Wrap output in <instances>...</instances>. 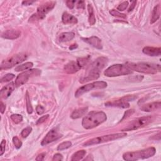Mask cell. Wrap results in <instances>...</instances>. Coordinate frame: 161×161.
<instances>
[{"mask_svg":"<svg viewBox=\"0 0 161 161\" xmlns=\"http://www.w3.org/2000/svg\"><path fill=\"white\" fill-rule=\"evenodd\" d=\"M108 59L105 57H100L89 67L86 75L80 79V83H85L90 80H96L100 77L101 71L108 63Z\"/></svg>","mask_w":161,"mask_h":161,"instance_id":"1","label":"cell"},{"mask_svg":"<svg viewBox=\"0 0 161 161\" xmlns=\"http://www.w3.org/2000/svg\"><path fill=\"white\" fill-rule=\"evenodd\" d=\"M106 119V115L103 112L92 111L84 117L82 125L85 129H92L104 122Z\"/></svg>","mask_w":161,"mask_h":161,"instance_id":"2","label":"cell"},{"mask_svg":"<svg viewBox=\"0 0 161 161\" xmlns=\"http://www.w3.org/2000/svg\"><path fill=\"white\" fill-rule=\"evenodd\" d=\"M127 65L132 71L144 74H156L160 71V65L147 62L127 63Z\"/></svg>","mask_w":161,"mask_h":161,"instance_id":"3","label":"cell"},{"mask_svg":"<svg viewBox=\"0 0 161 161\" xmlns=\"http://www.w3.org/2000/svg\"><path fill=\"white\" fill-rule=\"evenodd\" d=\"M156 152L154 147H149L146 149L126 152L123 155V158L125 160L135 161L140 159H145L153 157Z\"/></svg>","mask_w":161,"mask_h":161,"instance_id":"4","label":"cell"},{"mask_svg":"<svg viewBox=\"0 0 161 161\" xmlns=\"http://www.w3.org/2000/svg\"><path fill=\"white\" fill-rule=\"evenodd\" d=\"M132 71L127 64H115L107 68L104 74L106 77H117L130 74Z\"/></svg>","mask_w":161,"mask_h":161,"instance_id":"5","label":"cell"},{"mask_svg":"<svg viewBox=\"0 0 161 161\" xmlns=\"http://www.w3.org/2000/svg\"><path fill=\"white\" fill-rule=\"evenodd\" d=\"M56 6L55 2H47L42 5H40L37 8V13H34L33 15L30 18L29 22L35 23L40 20H43L46 15L49 12H50Z\"/></svg>","mask_w":161,"mask_h":161,"instance_id":"6","label":"cell"},{"mask_svg":"<svg viewBox=\"0 0 161 161\" xmlns=\"http://www.w3.org/2000/svg\"><path fill=\"white\" fill-rule=\"evenodd\" d=\"M127 135V134L126 133H118L110 134V135H103L101 137H96V138L92 139L91 140H89L86 142H85L83 144V145L85 147H87V146H91L94 145H98L100 143L108 142L110 141H113L115 140L124 138L126 137Z\"/></svg>","mask_w":161,"mask_h":161,"instance_id":"7","label":"cell"},{"mask_svg":"<svg viewBox=\"0 0 161 161\" xmlns=\"http://www.w3.org/2000/svg\"><path fill=\"white\" fill-rule=\"evenodd\" d=\"M28 56L25 53H20L16 55L13 56L12 57L3 61L1 64L0 69H10L15 65L20 64L27 59Z\"/></svg>","mask_w":161,"mask_h":161,"instance_id":"8","label":"cell"},{"mask_svg":"<svg viewBox=\"0 0 161 161\" xmlns=\"http://www.w3.org/2000/svg\"><path fill=\"white\" fill-rule=\"evenodd\" d=\"M154 120L153 117L151 116H143L139 118H137L132 122L127 127L122 130L123 132L125 131H132L137 130L140 128L143 127L147 125H149L150 123L152 122Z\"/></svg>","mask_w":161,"mask_h":161,"instance_id":"9","label":"cell"},{"mask_svg":"<svg viewBox=\"0 0 161 161\" xmlns=\"http://www.w3.org/2000/svg\"><path fill=\"white\" fill-rule=\"evenodd\" d=\"M107 87V83L104 81H96L92 83L84 85L82 87H80L75 93V97L78 98L84 95V93L88 92L92 89H104Z\"/></svg>","mask_w":161,"mask_h":161,"instance_id":"10","label":"cell"},{"mask_svg":"<svg viewBox=\"0 0 161 161\" xmlns=\"http://www.w3.org/2000/svg\"><path fill=\"white\" fill-rule=\"evenodd\" d=\"M40 74H41V71L37 69H30L21 73L17 76L15 80V87L18 88L22 86L23 84L27 82L31 77L34 76H39Z\"/></svg>","mask_w":161,"mask_h":161,"instance_id":"11","label":"cell"},{"mask_svg":"<svg viewBox=\"0 0 161 161\" xmlns=\"http://www.w3.org/2000/svg\"><path fill=\"white\" fill-rule=\"evenodd\" d=\"M61 137H62V134L59 133L57 128H53L47 133L45 137L42 140L41 142V145L42 146L46 145L53 141L58 140Z\"/></svg>","mask_w":161,"mask_h":161,"instance_id":"12","label":"cell"},{"mask_svg":"<svg viewBox=\"0 0 161 161\" xmlns=\"http://www.w3.org/2000/svg\"><path fill=\"white\" fill-rule=\"evenodd\" d=\"M82 40L84 42H86L87 44H89L90 45L92 46L97 49H102L103 44L101 42V40L97 37H91L89 38H82Z\"/></svg>","mask_w":161,"mask_h":161,"instance_id":"13","label":"cell"},{"mask_svg":"<svg viewBox=\"0 0 161 161\" xmlns=\"http://www.w3.org/2000/svg\"><path fill=\"white\" fill-rule=\"evenodd\" d=\"M80 69V66L77 64V61H71L65 65L64 69V71L68 74H74L78 72Z\"/></svg>","mask_w":161,"mask_h":161,"instance_id":"14","label":"cell"},{"mask_svg":"<svg viewBox=\"0 0 161 161\" xmlns=\"http://www.w3.org/2000/svg\"><path fill=\"white\" fill-rule=\"evenodd\" d=\"M15 85L13 83H10V84L3 87L1 91H0V96H1V98L3 99H6L7 98H8L11 95V94L12 93L13 90L15 89Z\"/></svg>","mask_w":161,"mask_h":161,"instance_id":"15","label":"cell"},{"mask_svg":"<svg viewBox=\"0 0 161 161\" xmlns=\"http://www.w3.org/2000/svg\"><path fill=\"white\" fill-rule=\"evenodd\" d=\"M160 106H161V103L160 101L153 102L142 106L140 107V110L145 112H151L160 109Z\"/></svg>","mask_w":161,"mask_h":161,"instance_id":"16","label":"cell"},{"mask_svg":"<svg viewBox=\"0 0 161 161\" xmlns=\"http://www.w3.org/2000/svg\"><path fill=\"white\" fill-rule=\"evenodd\" d=\"M142 52L145 54L149 56H160L161 54V49L160 47H145L143 49Z\"/></svg>","mask_w":161,"mask_h":161,"instance_id":"17","label":"cell"},{"mask_svg":"<svg viewBox=\"0 0 161 161\" xmlns=\"http://www.w3.org/2000/svg\"><path fill=\"white\" fill-rule=\"evenodd\" d=\"M21 35V32L17 30H8L2 34V37L5 39L15 40L19 38Z\"/></svg>","mask_w":161,"mask_h":161,"instance_id":"18","label":"cell"},{"mask_svg":"<svg viewBox=\"0 0 161 161\" xmlns=\"http://www.w3.org/2000/svg\"><path fill=\"white\" fill-rule=\"evenodd\" d=\"M105 105L106 106H114L122 108H127L130 107V104L128 102L125 101L122 98H120L119 100L113 101H109L106 103Z\"/></svg>","mask_w":161,"mask_h":161,"instance_id":"19","label":"cell"},{"mask_svg":"<svg viewBox=\"0 0 161 161\" xmlns=\"http://www.w3.org/2000/svg\"><path fill=\"white\" fill-rule=\"evenodd\" d=\"M62 20L64 24H76L77 23V19L68 12L63 13Z\"/></svg>","mask_w":161,"mask_h":161,"instance_id":"20","label":"cell"},{"mask_svg":"<svg viewBox=\"0 0 161 161\" xmlns=\"http://www.w3.org/2000/svg\"><path fill=\"white\" fill-rule=\"evenodd\" d=\"M75 37V34L73 32H64L60 34L59 40L61 42H67L72 40Z\"/></svg>","mask_w":161,"mask_h":161,"instance_id":"21","label":"cell"},{"mask_svg":"<svg viewBox=\"0 0 161 161\" xmlns=\"http://www.w3.org/2000/svg\"><path fill=\"white\" fill-rule=\"evenodd\" d=\"M88 107H84V108H79L73 112V113L71 115V118L73 119H77L80 117L83 116L88 112Z\"/></svg>","mask_w":161,"mask_h":161,"instance_id":"22","label":"cell"},{"mask_svg":"<svg viewBox=\"0 0 161 161\" xmlns=\"http://www.w3.org/2000/svg\"><path fill=\"white\" fill-rule=\"evenodd\" d=\"M160 5H157L154 7L153 10L151 23L153 24L155 22H156L160 18Z\"/></svg>","mask_w":161,"mask_h":161,"instance_id":"23","label":"cell"},{"mask_svg":"<svg viewBox=\"0 0 161 161\" xmlns=\"http://www.w3.org/2000/svg\"><path fill=\"white\" fill-rule=\"evenodd\" d=\"M88 10L89 13V23L90 25H94L96 23V18L95 16V13H94V10L91 5H88Z\"/></svg>","mask_w":161,"mask_h":161,"instance_id":"24","label":"cell"},{"mask_svg":"<svg viewBox=\"0 0 161 161\" xmlns=\"http://www.w3.org/2000/svg\"><path fill=\"white\" fill-rule=\"evenodd\" d=\"M86 154V151L84 150H81V151H79L76 152H75L71 158V160L73 161H79L82 160L83 159V157L85 156Z\"/></svg>","mask_w":161,"mask_h":161,"instance_id":"25","label":"cell"},{"mask_svg":"<svg viewBox=\"0 0 161 161\" xmlns=\"http://www.w3.org/2000/svg\"><path fill=\"white\" fill-rule=\"evenodd\" d=\"M33 65V64L31 62H26L23 64L20 65L18 67L15 68V71L17 72H19V71H26V70H29V69H30L31 68H32Z\"/></svg>","mask_w":161,"mask_h":161,"instance_id":"26","label":"cell"},{"mask_svg":"<svg viewBox=\"0 0 161 161\" xmlns=\"http://www.w3.org/2000/svg\"><path fill=\"white\" fill-rule=\"evenodd\" d=\"M25 100H26V110H27L28 113L31 114L33 112V108H32V104H31V102H30V98L29 94L28 91H26V92Z\"/></svg>","mask_w":161,"mask_h":161,"instance_id":"27","label":"cell"},{"mask_svg":"<svg viewBox=\"0 0 161 161\" xmlns=\"http://www.w3.org/2000/svg\"><path fill=\"white\" fill-rule=\"evenodd\" d=\"M89 60H90V57L89 56L86 57H80L77 59V62L80 66V68H83L89 63Z\"/></svg>","mask_w":161,"mask_h":161,"instance_id":"28","label":"cell"},{"mask_svg":"<svg viewBox=\"0 0 161 161\" xmlns=\"http://www.w3.org/2000/svg\"><path fill=\"white\" fill-rule=\"evenodd\" d=\"M72 145V143L69 141H66V142H64L62 143H61V144L59 145L58 147H57V150L58 151H63V150H65L67 149H69V147H71Z\"/></svg>","mask_w":161,"mask_h":161,"instance_id":"29","label":"cell"},{"mask_svg":"<svg viewBox=\"0 0 161 161\" xmlns=\"http://www.w3.org/2000/svg\"><path fill=\"white\" fill-rule=\"evenodd\" d=\"M11 119L13 122L18 124L23 121V116L19 114H13L11 115Z\"/></svg>","mask_w":161,"mask_h":161,"instance_id":"30","label":"cell"},{"mask_svg":"<svg viewBox=\"0 0 161 161\" xmlns=\"http://www.w3.org/2000/svg\"><path fill=\"white\" fill-rule=\"evenodd\" d=\"M110 14L113 16V17H119V18H127V16L125 14H123V13H121L120 12L118 11L117 10H112L110 11Z\"/></svg>","mask_w":161,"mask_h":161,"instance_id":"31","label":"cell"},{"mask_svg":"<svg viewBox=\"0 0 161 161\" xmlns=\"http://www.w3.org/2000/svg\"><path fill=\"white\" fill-rule=\"evenodd\" d=\"M15 76L13 74H7L5 76H3L1 79V83H5V82H9L10 80H13L15 78Z\"/></svg>","mask_w":161,"mask_h":161,"instance_id":"32","label":"cell"},{"mask_svg":"<svg viewBox=\"0 0 161 161\" xmlns=\"http://www.w3.org/2000/svg\"><path fill=\"white\" fill-rule=\"evenodd\" d=\"M32 127H26L22 130V132L21 133V135L23 138H26L29 135V134L32 132Z\"/></svg>","mask_w":161,"mask_h":161,"instance_id":"33","label":"cell"},{"mask_svg":"<svg viewBox=\"0 0 161 161\" xmlns=\"http://www.w3.org/2000/svg\"><path fill=\"white\" fill-rule=\"evenodd\" d=\"M13 143H14L16 148L18 149H20L22 145V142L20 141V140L17 136H15V137L13 138Z\"/></svg>","mask_w":161,"mask_h":161,"instance_id":"34","label":"cell"},{"mask_svg":"<svg viewBox=\"0 0 161 161\" xmlns=\"http://www.w3.org/2000/svg\"><path fill=\"white\" fill-rule=\"evenodd\" d=\"M128 6V2H124L122 3H121L117 8V9L120 11H124Z\"/></svg>","mask_w":161,"mask_h":161,"instance_id":"35","label":"cell"},{"mask_svg":"<svg viewBox=\"0 0 161 161\" xmlns=\"http://www.w3.org/2000/svg\"><path fill=\"white\" fill-rule=\"evenodd\" d=\"M49 115H44L42 117H40L37 122V125H39V124H41L44 122H45V121L49 118Z\"/></svg>","mask_w":161,"mask_h":161,"instance_id":"36","label":"cell"},{"mask_svg":"<svg viewBox=\"0 0 161 161\" xmlns=\"http://www.w3.org/2000/svg\"><path fill=\"white\" fill-rule=\"evenodd\" d=\"M44 111H45V109H44V107H43L42 106H41V105H38V106H37L36 112H37V113L39 115L43 114V113H44Z\"/></svg>","mask_w":161,"mask_h":161,"instance_id":"37","label":"cell"},{"mask_svg":"<svg viewBox=\"0 0 161 161\" xmlns=\"http://www.w3.org/2000/svg\"><path fill=\"white\" fill-rule=\"evenodd\" d=\"M5 148H6V140H3L2 143H1V153H0V155H3L5 151Z\"/></svg>","mask_w":161,"mask_h":161,"instance_id":"38","label":"cell"},{"mask_svg":"<svg viewBox=\"0 0 161 161\" xmlns=\"http://www.w3.org/2000/svg\"><path fill=\"white\" fill-rule=\"evenodd\" d=\"M76 3V1H67L66 2V5H67V6H68L69 9H73L74 6H75V3Z\"/></svg>","mask_w":161,"mask_h":161,"instance_id":"39","label":"cell"},{"mask_svg":"<svg viewBox=\"0 0 161 161\" xmlns=\"http://www.w3.org/2000/svg\"><path fill=\"white\" fill-rule=\"evenodd\" d=\"M63 157L61 154H56L53 155V157L52 159V160L53 161H59V160H62Z\"/></svg>","mask_w":161,"mask_h":161,"instance_id":"40","label":"cell"},{"mask_svg":"<svg viewBox=\"0 0 161 161\" xmlns=\"http://www.w3.org/2000/svg\"><path fill=\"white\" fill-rule=\"evenodd\" d=\"M133 113H134V110H128V111H127V112L125 113V115H124V117H123L122 121L124 119H125V118H128V117H129V116H130V115H132Z\"/></svg>","mask_w":161,"mask_h":161,"instance_id":"41","label":"cell"},{"mask_svg":"<svg viewBox=\"0 0 161 161\" xmlns=\"http://www.w3.org/2000/svg\"><path fill=\"white\" fill-rule=\"evenodd\" d=\"M45 155L46 154L45 153H42V154H39L37 157L36 158V160H44V158L45 157Z\"/></svg>","mask_w":161,"mask_h":161,"instance_id":"42","label":"cell"},{"mask_svg":"<svg viewBox=\"0 0 161 161\" xmlns=\"http://www.w3.org/2000/svg\"><path fill=\"white\" fill-rule=\"evenodd\" d=\"M77 8L79 9H81L84 8V1H79L77 2Z\"/></svg>","mask_w":161,"mask_h":161,"instance_id":"43","label":"cell"},{"mask_svg":"<svg viewBox=\"0 0 161 161\" xmlns=\"http://www.w3.org/2000/svg\"><path fill=\"white\" fill-rule=\"evenodd\" d=\"M0 109H1L2 113L3 114L5 111V109H6V106L2 101H1V105H0Z\"/></svg>","mask_w":161,"mask_h":161,"instance_id":"44","label":"cell"},{"mask_svg":"<svg viewBox=\"0 0 161 161\" xmlns=\"http://www.w3.org/2000/svg\"><path fill=\"white\" fill-rule=\"evenodd\" d=\"M35 2L34 1H23L22 2V5H25V6H29V5H31L32 4L34 3Z\"/></svg>","mask_w":161,"mask_h":161,"instance_id":"45","label":"cell"},{"mask_svg":"<svg viewBox=\"0 0 161 161\" xmlns=\"http://www.w3.org/2000/svg\"><path fill=\"white\" fill-rule=\"evenodd\" d=\"M136 3H137V2H133L131 4V6H130L129 9H128V12H130L132 11H133V10L134 9V8L135 7V5H136Z\"/></svg>","mask_w":161,"mask_h":161,"instance_id":"46","label":"cell"},{"mask_svg":"<svg viewBox=\"0 0 161 161\" xmlns=\"http://www.w3.org/2000/svg\"><path fill=\"white\" fill-rule=\"evenodd\" d=\"M77 47V44H73V45H72L70 46L69 49H70L71 50H73L76 49Z\"/></svg>","mask_w":161,"mask_h":161,"instance_id":"47","label":"cell"},{"mask_svg":"<svg viewBox=\"0 0 161 161\" xmlns=\"http://www.w3.org/2000/svg\"><path fill=\"white\" fill-rule=\"evenodd\" d=\"M91 157V155H89V156H88V157L87 158H86L85 159H84V160H93V158H90Z\"/></svg>","mask_w":161,"mask_h":161,"instance_id":"48","label":"cell"}]
</instances>
